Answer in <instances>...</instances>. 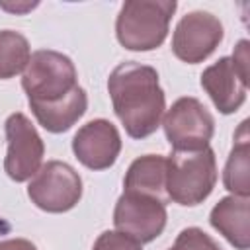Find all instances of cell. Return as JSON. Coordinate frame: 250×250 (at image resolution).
Instances as JSON below:
<instances>
[{
	"label": "cell",
	"mask_w": 250,
	"mask_h": 250,
	"mask_svg": "<svg viewBox=\"0 0 250 250\" xmlns=\"http://www.w3.org/2000/svg\"><path fill=\"white\" fill-rule=\"evenodd\" d=\"M107 92L113 111L131 139H146L160 127L166 94L156 68L125 61L111 70Z\"/></svg>",
	"instance_id": "cell-1"
},
{
	"label": "cell",
	"mask_w": 250,
	"mask_h": 250,
	"mask_svg": "<svg viewBox=\"0 0 250 250\" xmlns=\"http://www.w3.org/2000/svg\"><path fill=\"white\" fill-rule=\"evenodd\" d=\"M217 184V156L211 146L199 150H172L166 156L168 199L195 207L203 203Z\"/></svg>",
	"instance_id": "cell-2"
},
{
	"label": "cell",
	"mask_w": 250,
	"mask_h": 250,
	"mask_svg": "<svg viewBox=\"0 0 250 250\" xmlns=\"http://www.w3.org/2000/svg\"><path fill=\"white\" fill-rule=\"evenodd\" d=\"M178 4L174 0H129L115 20L117 41L129 51L158 49L168 37L170 20Z\"/></svg>",
	"instance_id": "cell-3"
},
{
	"label": "cell",
	"mask_w": 250,
	"mask_h": 250,
	"mask_svg": "<svg viewBox=\"0 0 250 250\" xmlns=\"http://www.w3.org/2000/svg\"><path fill=\"white\" fill-rule=\"evenodd\" d=\"M78 86V72L70 57L39 49L31 53L21 76V88L29 104H49L64 98Z\"/></svg>",
	"instance_id": "cell-4"
},
{
	"label": "cell",
	"mask_w": 250,
	"mask_h": 250,
	"mask_svg": "<svg viewBox=\"0 0 250 250\" xmlns=\"http://www.w3.org/2000/svg\"><path fill=\"white\" fill-rule=\"evenodd\" d=\"M248 41L240 39L230 57H221L207 66L201 76V88L223 115H230L242 107L248 94Z\"/></svg>",
	"instance_id": "cell-5"
},
{
	"label": "cell",
	"mask_w": 250,
	"mask_h": 250,
	"mask_svg": "<svg viewBox=\"0 0 250 250\" xmlns=\"http://www.w3.org/2000/svg\"><path fill=\"white\" fill-rule=\"evenodd\" d=\"M27 197L41 211L66 213L82 197V178L70 164L49 160L29 180Z\"/></svg>",
	"instance_id": "cell-6"
},
{
	"label": "cell",
	"mask_w": 250,
	"mask_h": 250,
	"mask_svg": "<svg viewBox=\"0 0 250 250\" xmlns=\"http://www.w3.org/2000/svg\"><path fill=\"white\" fill-rule=\"evenodd\" d=\"M162 127L174 150H199L209 146L215 133V119L197 98L184 96L162 115Z\"/></svg>",
	"instance_id": "cell-7"
},
{
	"label": "cell",
	"mask_w": 250,
	"mask_h": 250,
	"mask_svg": "<svg viewBox=\"0 0 250 250\" xmlns=\"http://www.w3.org/2000/svg\"><path fill=\"white\" fill-rule=\"evenodd\" d=\"M4 133L8 145L4 156V172L14 182L31 180L41 168L45 156V143L41 135L37 133L31 119L21 111L8 115Z\"/></svg>",
	"instance_id": "cell-8"
},
{
	"label": "cell",
	"mask_w": 250,
	"mask_h": 250,
	"mask_svg": "<svg viewBox=\"0 0 250 250\" xmlns=\"http://www.w3.org/2000/svg\"><path fill=\"white\" fill-rule=\"evenodd\" d=\"M225 37V27L217 16L203 10L188 12L180 18L172 33V53L188 64L209 59Z\"/></svg>",
	"instance_id": "cell-9"
},
{
	"label": "cell",
	"mask_w": 250,
	"mask_h": 250,
	"mask_svg": "<svg viewBox=\"0 0 250 250\" xmlns=\"http://www.w3.org/2000/svg\"><path fill=\"white\" fill-rule=\"evenodd\" d=\"M166 203L141 193L123 191L115 201L113 225L115 230L139 244L152 242L166 229Z\"/></svg>",
	"instance_id": "cell-10"
},
{
	"label": "cell",
	"mask_w": 250,
	"mask_h": 250,
	"mask_svg": "<svg viewBox=\"0 0 250 250\" xmlns=\"http://www.w3.org/2000/svg\"><path fill=\"white\" fill-rule=\"evenodd\" d=\"M72 152L80 164L90 170H107L121 152V135L107 119L84 123L72 137Z\"/></svg>",
	"instance_id": "cell-11"
},
{
	"label": "cell",
	"mask_w": 250,
	"mask_h": 250,
	"mask_svg": "<svg viewBox=\"0 0 250 250\" xmlns=\"http://www.w3.org/2000/svg\"><path fill=\"white\" fill-rule=\"evenodd\" d=\"M211 227L236 250L250 246V197H221L209 213Z\"/></svg>",
	"instance_id": "cell-12"
},
{
	"label": "cell",
	"mask_w": 250,
	"mask_h": 250,
	"mask_svg": "<svg viewBox=\"0 0 250 250\" xmlns=\"http://www.w3.org/2000/svg\"><path fill=\"white\" fill-rule=\"evenodd\" d=\"M123 191L141 193L168 203L166 193V156L162 154H143L135 158L123 178Z\"/></svg>",
	"instance_id": "cell-13"
},
{
	"label": "cell",
	"mask_w": 250,
	"mask_h": 250,
	"mask_svg": "<svg viewBox=\"0 0 250 250\" xmlns=\"http://www.w3.org/2000/svg\"><path fill=\"white\" fill-rule=\"evenodd\" d=\"M37 123L49 133L68 131L88 109V94L82 86H76L70 94L49 104H29Z\"/></svg>",
	"instance_id": "cell-14"
},
{
	"label": "cell",
	"mask_w": 250,
	"mask_h": 250,
	"mask_svg": "<svg viewBox=\"0 0 250 250\" xmlns=\"http://www.w3.org/2000/svg\"><path fill=\"white\" fill-rule=\"evenodd\" d=\"M223 186L230 195L250 197V137L248 119L234 133V143L223 168Z\"/></svg>",
	"instance_id": "cell-15"
},
{
	"label": "cell",
	"mask_w": 250,
	"mask_h": 250,
	"mask_svg": "<svg viewBox=\"0 0 250 250\" xmlns=\"http://www.w3.org/2000/svg\"><path fill=\"white\" fill-rule=\"evenodd\" d=\"M31 47L25 35L14 29H0V80L14 78L25 70Z\"/></svg>",
	"instance_id": "cell-16"
},
{
	"label": "cell",
	"mask_w": 250,
	"mask_h": 250,
	"mask_svg": "<svg viewBox=\"0 0 250 250\" xmlns=\"http://www.w3.org/2000/svg\"><path fill=\"white\" fill-rule=\"evenodd\" d=\"M168 250H223L219 242L199 227H186L178 232L174 246Z\"/></svg>",
	"instance_id": "cell-17"
},
{
	"label": "cell",
	"mask_w": 250,
	"mask_h": 250,
	"mask_svg": "<svg viewBox=\"0 0 250 250\" xmlns=\"http://www.w3.org/2000/svg\"><path fill=\"white\" fill-rule=\"evenodd\" d=\"M141 246L143 244L131 240L129 236L121 234L119 230H104L96 238L92 250H143Z\"/></svg>",
	"instance_id": "cell-18"
},
{
	"label": "cell",
	"mask_w": 250,
	"mask_h": 250,
	"mask_svg": "<svg viewBox=\"0 0 250 250\" xmlns=\"http://www.w3.org/2000/svg\"><path fill=\"white\" fill-rule=\"evenodd\" d=\"M0 250H37V246L27 238H6L0 240Z\"/></svg>",
	"instance_id": "cell-19"
},
{
	"label": "cell",
	"mask_w": 250,
	"mask_h": 250,
	"mask_svg": "<svg viewBox=\"0 0 250 250\" xmlns=\"http://www.w3.org/2000/svg\"><path fill=\"white\" fill-rule=\"evenodd\" d=\"M39 6V2H0V8L2 10H6V12H14V14H25V12H29V10H33V8H37Z\"/></svg>",
	"instance_id": "cell-20"
}]
</instances>
